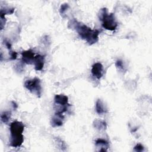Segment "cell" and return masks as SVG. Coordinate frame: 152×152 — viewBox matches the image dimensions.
<instances>
[{"label":"cell","instance_id":"obj_1","mask_svg":"<svg viewBox=\"0 0 152 152\" xmlns=\"http://www.w3.org/2000/svg\"><path fill=\"white\" fill-rule=\"evenodd\" d=\"M71 26L75 29L80 37L89 45H93L98 41L99 31L97 30H92L75 19L71 21Z\"/></svg>","mask_w":152,"mask_h":152},{"label":"cell","instance_id":"obj_2","mask_svg":"<svg viewBox=\"0 0 152 152\" xmlns=\"http://www.w3.org/2000/svg\"><path fill=\"white\" fill-rule=\"evenodd\" d=\"M24 129V125L20 121H14L10 125L11 137L10 145L12 147H19L24 141L23 132Z\"/></svg>","mask_w":152,"mask_h":152},{"label":"cell","instance_id":"obj_3","mask_svg":"<svg viewBox=\"0 0 152 152\" xmlns=\"http://www.w3.org/2000/svg\"><path fill=\"white\" fill-rule=\"evenodd\" d=\"M98 15L99 20L102 21V26L103 28L110 31H113L116 28L118 23L114 14L113 13L108 14L106 8L100 9Z\"/></svg>","mask_w":152,"mask_h":152},{"label":"cell","instance_id":"obj_4","mask_svg":"<svg viewBox=\"0 0 152 152\" xmlns=\"http://www.w3.org/2000/svg\"><path fill=\"white\" fill-rule=\"evenodd\" d=\"M54 109L55 113H63L70 106L68 103V97L64 94H56L54 97Z\"/></svg>","mask_w":152,"mask_h":152},{"label":"cell","instance_id":"obj_5","mask_svg":"<svg viewBox=\"0 0 152 152\" xmlns=\"http://www.w3.org/2000/svg\"><path fill=\"white\" fill-rule=\"evenodd\" d=\"M40 83V80L39 78L35 77L33 79L26 81L24 83V87L31 93L36 95L37 97H40L42 92Z\"/></svg>","mask_w":152,"mask_h":152},{"label":"cell","instance_id":"obj_6","mask_svg":"<svg viewBox=\"0 0 152 152\" xmlns=\"http://www.w3.org/2000/svg\"><path fill=\"white\" fill-rule=\"evenodd\" d=\"M91 74L97 79L99 80L103 75V67L101 63L96 62L94 64L91 68Z\"/></svg>","mask_w":152,"mask_h":152},{"label":"cell","instance_id":"obj_7","mask_svg":"<svg viewBox=\"0 0 152 152\" xmlns=\"http://www.w3.org/2000/svg\"><path fill=\"white\" fill-rule=\"evenodd\" d=\"M22 61L24 63L27 64H33V61L34 59V53L31 50H27L23 51L21 53Z\"/></svg>","mask_w":152,"mask_h":152},{"label":"cell","instance_id":"obj_8","mask_svg":"<svg viewBox=\"0 0 152 152\" xmlns=\"http://www.w3.org/2000/svg\"><path fill=\"white\" fill-rule=\"evenodd\" d=\"M45 56H42L40 55H37L35 56L33 64L34 65V69L36 71H41L45 64Z\"/></svg>","mask_w":152,"mask_h":152},{"label":"cell","instance_id":"obj_9","mask_svg":"<svg viewBox=\"0 0 152 152\" xmlns=\"http://www.w3.org/2000/svg\"><path fill=\"white\" fill-rule=\"evenodd\" d=\"M64 116L62 113H55L51 119V125L53 127H57L62 125Z\"/></svg>","mask_w":152,"mask_h":152},{"label":"cell","instance_id":"obj_10","mask_svg":"<svg viewBox=\"0 0 152 152\" xmlns=\"http://www.w3.org/2000/svg\"><path fill=\"white\" fill-rule=\"evenodd\" d=\"M95 145L97 148H99L100 151H107V148L109 147L108 141L99 138L95 142Z\"/></svg>","mask_w":152,"mask_h":152},{"label":"cell","instance_id":"obj_11","mask_svg":"<svg viewBox=\"0 0 152 152\" xmlns=\"http://www.w3.org/2000/svg\"><path fill=\"white\" fill-rule=\"evenodd\" d=\"M96 111L99 115H102L103 113L107 112V110H106V107H104L103 103L102 102V101L100 99H98L96 101Z\"/></svg>","mask_w":152,"mask_h":152},{"label":"cell","instance_id":"obj_12","mask_svg":"<svg viewBox=\"0 0 152 152\" xmlns=\"http://www.w3.org/2000/svg\"><path fill=\"white\" fill-rule=\"evenodd\" d=\"M93 126L95 128L99 130H104L107 128L106 123L101 120H95L93 122Z\"/></svg>","mask_w":152,"mask_h":152},{"label":"cell","instance_id":"obj_13","mask_svg":"<svg viewBox=\"0 0 152 152\" xmlns=\"http://www.w3.org/2000/svg\"><path fill=\"white\" fill-rule=\"evenodd\" d=\"M11 112L10 111L3 112L1 114V120L3 123L6 124L9 121L10 119L11 118Z\"/></svg>","mask_w":152,"mask_h":152},{"label":"cell","instance_id":"obj_14","mask_svg":"<svg viewBox=\"0 0 152 152\" xmlns=\"http://www.w3.org/2000/svg\"><path fill=\"white\" fill-rule=\"evenodd\" d=\"M14 8H5L4 10L1 8V15L5 16L6 14H11L14 12Z\"/></svg>","mask_w":152,"mask_h":152},{"label":"cell","instance_id":"obj_15","mask_svg":"<svg viewBox=\"0 0 152 152\" xmlns=\"http://www.w3.org/2000/svg\"><path fill=\"white\" fill-rule=\"evenodd\" d=\"M115 65L116 66V68L119 70V71H123L125 70V68H124V64H123V62L121 60H117L116 63H115Z\"/></svg>","mask_w":152,"mask_h":152},{"label":"cell","instance_id":"obj_16","mask_svg":"<svg viewBox=\"0 0 152 152\" xmlns=\"http://www.w3.org/2000/svg\"><path fill=\"white\" fill-rule=\"evenodd\" d=\"M134 150L137 152H141L144 150V147L141 144H137L134 148Z\"/></svg>","mask_w":152,"mask_h":152},{"label":"cell","instance_id":"obj_17","mask_svg":"<svg viewBox=\"0 0 152 152\" xmlns=\"http://www.w3.org/2000/svg\"><path fill=\"white\" fill-rule=\"evenodd\" d=\"M69 7V5L68 4H62L61 6V8H60V13L62 14H63L65 11L68 9V8Z\"/></svg>","mask_w":152,"mask_h":152},{"label":"cell","instance_id":"obj_18","mask_svg":"<svg viewBox=\"0 0 152 152\" xmlns=\"http://www.w3.org/2000/svg\"><path fill=\"white\" fill-rule=\"evenodd\" d=\"M6 22V19L5 18V16L1 15V29L2 30L4 28V25L5 24Z\"/></svg>","mask_w":152,"mask_h":152},{"label":"cell","instance_id":"obj_19","mask_svg":"<svg viewBox=\"0 0 152 152\" xmlns=\"http://www.w3.org/2000/svg\"><path fill=\"white\" fill-rule=\"evenodd\" d=\"M10 59H13V60L17 58V53L15 51L10 50Z\"/></svg>","mask_w":152,"mask_h":152},{"label":"cell","instance_id":"obj_20","mask_svg":"<svg viewBox=\"0 0 152 152\" xmlns=\"http://www.w3.org/2000/svg\"><path fill=\"white\" fill-rule=\"evenodd\" d=\"M4 43H5V45L6 47L7 48V49H8V50H11V45L10 43L8 41L6 40L4 41Z\"/></svg>","mask_w":152,"mask_h":152},{"label":"cell","instance_id":"obj_21","mask_svg":"<svg viewBox=\"0 0 152 152\" xmlns=\"http://www.w3.org/2000/svg\"><path fill=\"white\" fill-rule=\"evenodd\" d=\"M12 106H13V108H14V109H17V108L18 105L16 104V103H15V102H12Z\"/></svg>","mask_w":152,"mask_h":152}]
</instances>
